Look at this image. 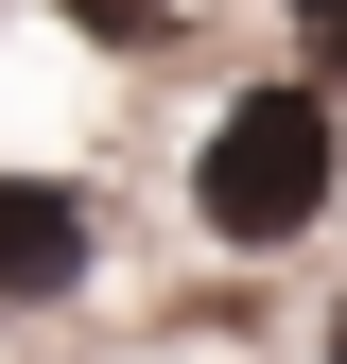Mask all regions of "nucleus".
Masks as SVG:
<instances>
[{"mask_svg":"<svg viewBox=\"0 0 347 364\" xmlns=\"http://www.w3.org/2000/svg\"><path fill=\"white\" fill-rule=\"evenodd\" d=\"M330 364H347V312H330Z\"/></svg>","mask_w":347,"mask_h":364,"instance_id":"obj_5","label":"nucleus"},{"mask_svg":"<svg viewBox=\"0 0 347 364\" xmlns=\"http://www.w3.org/2000/svg\"><path fill=\"white\" fill-rule=\"evenodd\" d=\"M295 53H313V70H347V0H295Z\"/></svg>","mask_w":347,"mask_h":364,"instance_id":"obj_4","label":"nucleus"},{"mask_svg":"<svg viewBox=\"0 0 347 364\" xmlns=\"http://www.w3.org/2000/svg\"><path fill=\"white\" fill-rule=\"evenodd\" d=\"M53 18H70V35H105V53H156L191 0H53Z\"/></svg>","mask_w":347,"mask_h":364,"instance_id":"obj_3","label":"nucleus"},{"mask_svg":"<svg viewBox=\"0 0 347 364\" xmlns=\"http://www.w3.org/2000/svg\"><path fill=\"white\" fill-rule=\"evenodd\" d=\"M70 278H87V191L35 173V156H0V312H53Z\"/></svg>","mask_w":347,"mask_h":364,"instance_id":"obj_2","label":"nucleus"},{"mask_svg":"<svg viewBox=\"0 0 347 364\" xmlns=\"http://www.w3.org/2000/svg\"><path fill=\"white\" fill-rule=\"evenodd\" d=\"M330 191H347V122H330L313 70L208 105V139H191V225H208V243H295Z\"/></svg>","mask_w":347,"mask_h":364,"instance_id":"obj_1","label":"nucleus"}]
</instances>
